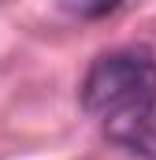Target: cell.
<instances>
[{
    "instance_id": "obj_1",
    "label": "cell",
    "mask_w": 156,
    "mask_h": 160,
    "mask_svg": "<svg viewBox=\"0 0 156 160\" xmlns=\"http://www.w3.org/2000/svg\"><path fill=\"white\" fill-rule=\"evenodd\" d=\"M82 108L97 119L119 116L156 93V56L141 48H115L93 60L82 78Z\"/></svg>"
},
{
    "instance_id": "obj_2",
    "label": "cell",
    "mask_w": 156,
    "mask_h": 160,
    "mask_svg": "<svg viewBox=\"0 0 156 160\" xmlns=\"http://www.w3.org/2000/svg\"><path fill=\"white\" fill-rule=\"evenodd\" d=\"M104 134L119 149H126L134 157H145V160H156V93L138 101L134 108L119 112V116H108Z\"/></svg>"
},
{
    "instance_id": "obj_3",
    "label": "cell",
    "mask_w": 156,
    "mask_h": 160,
    "mask_svg": "<svg viewBox=\"0 0 156 160\" xmlns=\"http://www.w3.org/2000/svg\"><path fill=\"white\" fill-rule=\"evenodd\" d=\"M0 4H7V0H0Z\"/></svg>"
}]
</instances>
